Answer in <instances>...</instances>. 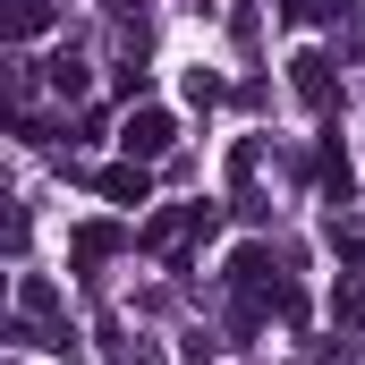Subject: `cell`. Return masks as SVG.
I'll return each instance as SVG.
<instances>
[{
    "mask_svg": "<svg viewBox=\"0 0 365 365\" xmlns=\"http://www.w3.org/2000/svg\"><path fill=\"white\" fill-rule=\"evenodd\" d=\"M170 145H179V119H170V110H153V102H145V110H128V119H119V153H128V162H162Z\"/></svg>",
    "mask_w": 365,
    "mask_h": 365,
    "instance_id": "6da1fadb",
    "label": "cell"
},
{
    "mask_svg": "<svg viewBox=\"0 0 365 365\" xmlns=\"http://www.w3.org/2000/svg\"><path fill=\"white\" fill-rule=\"evenodd\" d=\"M195 230H212V204H179V212H153V221L136 230V247H145V255H170V247H187Z\"/></svg>",
    "mask_w": 365,
    "mask_h": 365,
    "instance_id": "7a4b0ae2",
    "label": "cell"
},
{
    "mask_svg": "<svg viewBox=\"0 0 365 365\" xmlns=\"http://www.w3.org/2000/svg\"><path fill=\"white\" fill-rule=\"evenodd\" d=\"M119 247H136V230H119V221H86V230L68 238V264H77V272H93V264H110Z\"/></svg>",
    "mask_w": 365,
    "mask_h": 365,
    "instance_id": "3957f363",
    "label": "cell"
},
{
    "mask_svg": "<svg viewBox=\"0 0 365 365\" xmlns=\"http://www.w3.org/2000/svg\"><path fill=\"white\" fill-rule=\"evenodd\" d=\"M289 86H297L306 110H331V60H323V51H297V60H289Z\"/></svg>",
    "mask_w": 365,
    "mask_h": 365,
    "instance_id": "277c9868",
    "label": "cell"
},
{
    "mask_svg": "<svg viewBox=\"0 0 365 365\" xmlns=\"http://www.w3.org/2000/svg\"><path fill=\"white\" fill-rule=\"evenodd\" d=\"M93 195H110V204H145L153 179H145V162H110V170H93Z\"/></svg>",
    "mask_w": 365,
    "mask_h": 365,
    "instance_id": "5b68a950",
    "label": "cell"
},
{
    "mask_svg": "<svg viewBox=\"0 0 365 365\" xmlns=\"http://www.w3.org/2000/svg\"><path fill=\"white\" fill-rule=\"evenodd\" d=\"M0 26H9V43H34L51 26V0H0Z\"/></svg>",
    "mask_w": 365,
    "mask_h": 365,
    "instance_id": "8992f818",
    "label": "cell"
},
{
    "mask_svg": "<svg viewBox=\"0 0 365 365\" xmlns=\"http://www.w3.org/2000/svg\"><path fill=\"white\" fill-rule=\"evenodd\" d=\"M323 247H331L349 272H357V255H365V238H357V221H349V212H331V221H323Z\"/></svg>",
    "mask_w": 365,
    "mask_h": 365,
    "instance_id": "52a82bcc",
    "label": "cell"
},
{
    "mask_svg": "<svg viewBox=\"0 0 365 365\" xmlns=\"http://www.w3.org/2000/svg\"><path fill=\"white\" fill-rule=\"evenodd\" d=\"M51 306H60V289H51L43 272H26V280H17V314H34V323H43Z\"/></svg>",
    "mask_w": 365,
    "mask_h": 365,
    "instance_id": "ba28073f",
    "label": "cell"
},
{
    "mask_svg": "<svg viewBox=\"0 0 365 365\" xmlns=\"http://www.w3.org/2000/svg\"><path fill=\"white\" fill-rule=\"evenodd\" d=\"M51 93H60V102H77V93H86V60H68V51H60V60H51Z\"/></svg>",
    "mask_w": 365,
    "mask_h": 365,
    "instance_id": "9c48e42d",
    "label": "cell"
},
{
    "mask_svg": "<svg viewBox=\"0 0 365 365\" xmlns=\"http://www.w3.org/2000/svg\"><path fill=\"white\" fill-rule=\"evenodd\" d=\"M331 314H340V323H365V289H357V280L331 289Z\"/></svg>",
    "mask_w": 365,
    "mask_h": 365,
    "instance_id": "30bf717a",
    "label": "cell"
},
{
    "mask_svg": "<svg viewBox=\"0 0 365 365\" xmlns=\"http://www.w3.org/2000/svg\"><path fill=\"white\" fill-rule=\"evenodd\" d=\"M187 102H204V110H212V102H221V77H212V68H187Z\"/></svg>",
    "mask_w": 365,
    "mask_h": 365,
    "instance_id": "8fae6325",
    "label": "cell"
},
{
    "mask_svg": "<svg viewBox=\"0 0 365 365\" xmlns=\"http://www.w3.org/2000/svg\"><path fill=\"white\" fill-rule=\"evenodd\" d=\"M119 365H170V357H162L153 340H128V349H119Z\"/></svg>",
    "mask_w": 365,
    "mask_h": 365,
    "instance_id": "7c38bea8",
    "label": "cell"
}]
</instances>
